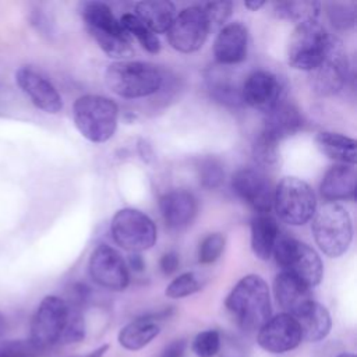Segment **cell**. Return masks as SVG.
Masks as SVG:
<instances>
[{
	"label": "cell",
	"mask_w": 357,
	"mask_h": 357,
	"mask_svg": "<svg viewBox=\"0 0 357 357\" xmlns=\"http://www.w3.org/2000/svg\"><path fill=\"white\" fill-rule=\"evenodd\" d=\"M110 233L114 243L130 252L149 250L158 237L153 220L134 208H123L114 213Z\"/></svg>",
	"instance_id": "9c48e42d"
},
{
	"label": "cell",
	"mask_w": 357,
	"mask_h": 357,
	"mask_svg": "<svg viewBox=\"0 0 357 357\" xmlns=\"http://www.w3.org/2000/svg\"><path fill=\"white\" fill-rule=\"evenodd\" d=\"M225 236L220 233L208 234L199 244L198 250V261L201 264H212L215 262L225 250Z\"/></svg>",
	"instance_id": "d590c367"
},
{
	"label": "cell",
	"mask_w": 357,
	"mask_h": 357,
	"mask_svg": "<svg viewBox=\"0 0 357 357\" xmlns=\"http://www.w3.org/2000/svg\"><path fill=\"white\" fill-rule=\"evenodd\" d=\"M138 149H139V153L142 156L144 160H149L152 158V151H151V146L145 142V141H139V145H138Z\"/></svg>",
	"instance_id": "7bdbcfd3"
},
{
	"label": "cell",
	"mask_w": 357,
	"mask_h": 357,
	"mask_svg": "<svg viewBox=\"0 0 357 357\" xmlns=\"http://www.w3.org/2000/svg\"><path fill=\"white\" fill-rule=\"evenodd\" d=\"M248 49V31L240 22L220 28L213 42V56L220 64H237L245 60Z\"/></svg>",
	"instance_id": "ac0fdd59"
},
{
	"label": "cell",
	"mask_w": 357,
	"mask_h": 357,
	"mask_svg": "<svg viewBox=\"0 0 357 357\" xmlns=\"http://www.w3.org/2000/svg\"><path fill=\"white\" fill-rule=\"evenodd\" d=\"M128 265L134 272H142L145 268V262L144 258L141 257L139 252H131L128 255Z\"/></svg>",
	"instance_id": "b9f144b4"
},
{
	"label": "cell",
	"mask_w": 357,
	"mask_h": 357,
	"mask_svg": "<svg viewBox=\"0 0 357 357\" xmlns=\"http://www.w3.org/2000/svg\"><path fill=\"white\" fill-rule=\"evenodd\" d=\"M244 6L251 10V11H257L259 10L262 6H265V1L264 0H251V1H245Z\"/></svg>",
	"instance_id": "f6af8a7d"
},
{
	"label": "cell",
	"mask_w": 357,
	"mask_h": 357,
	"mask_svg": "<svg viewBox=\"0 0 357 357\" xmlns=\"http://www.w3.org/2000/svg\"><path fill=\"white\" fill-rule=\"evenodd\" d=\"M272 254L282 271L291 273L310 289L321 283L324 265L317 251L308 244L294 237L279 234Z\"/></svg>",
	"instance_id": "8992f818"
},
{
	"label": "cell",
	"mask_w": 357,
	"mask_h": 357,
	"mask_svg": "<svg viewBox=\"0 0 357 357\" xmlns=\"http://www.w3.org/2000/svg\"><path fill=\"white\" fill-rule=\"evenodd\" d=\"M202 10L206 15V20L209 22V28L223 26V24L227 21V18L231 14L233 3L231 1H215V3H206L202 6Z\"/></svg>",
	"instance_id": "f35d334b"
},
{
	"label": "cell",
	"mask_w": 357,
	"mask_h": 357,
	"mask_svg": "<svg viewBox=\"0 0 357 357\" xmlns=\"http://www.w3.org/2000/svg\"><path fill=\"white\" fill-rule=\"evenodd\" d=\"M135 15L156 35L167 32L176 17V7L167 0H144L135 4Z\"/></svg>",
	"instance_id": "d4e9b609"
},
{
	"label": "cell",
	"mask_w": 357,
	"mask_h": 357,
	"mask_svg": "<svg viewBox=\"0 0 357 357\" xmlns=\"http://www.w3.org/2000/svg\"><path fill=\"white\" fill-rule=\"evenodd\" d=\"M240 92L244 103L264 113L284 100V85L282 79L265 70L252 71L245 78Z\"/></svg>",
	"instance_id": "9a60e30c"
},
{
	"label": "cell",
	"mask_w": 357,
	"mask_h": 357,
	"mask_svg": "<svg viewBox=\"0 0 357 357\" xmlns=\"http://www.w3.org/2000/svg\"><path fill=\"white\" fill-rule=\"evenodd\" d=\"M273 11L282 20L301 24L305 21H317L321 11V3L311 0L276 1L273 3Z\"/></svg>",
	"instance_id": "83f0119b"
},
{
	"label": "cell",
	"mask_w": 357,
	"mask_h": 357,
	"mask_svg": "<svg viewBox=\"0 0 357 357\" xmlns=\"http://www.w3.org/2000/svg\"><path fill=\"white\" fill-rule=\"evenodd\" d=\"M15 82L31 102L40 110L54 114L63 107V99L56 86L31 67H21L15 73Z\"/></svg>",
	"instance_id": "e0dca14e"
},
{
	"label": "cell",
	"mask_w": 357,
	"mask_h": 357,
	"mask_svg": "<svg viewBox=\"0 0 357 357\" xmlns=\"http://www.w3.org/2000/svg\"><path fill=\"white\" fill-rule=\"evenodd\" d=\"M70 315L68 303L59 296H46L39 303L29 325V339L46 350L60 343Z\"/></svg>",
	"instance_id": "30bf717a"
},
{
	"label": "cell",
	"mask_w": 357,
	"mask_h": 357,
	"mask_svg": "<svg viewBox=\"0 0 357 357\" xmlns=\"http://www.w3.org/2000/svg\"><path fill=\"white\" fill-rule=\"evenodd\" d=\"M231 188L257 213H269L273 202V191L264 172L255 167L238 169L231 177Z\"/></svg>",
	"instance_id": "2e32d148"
},
{
	"label": "cell",
	"mask_w": 357,
	"mask_h": 357,
	"mask_svg": "<svg viewBox=\"0 0 357 357\" xmlns=\"http://www.w3.org/2000/svg\"><path fill=\"white\" fill-rule=\"evenodd\" d=\"M326 15L336 29H350L356 22V8L350 3L331 1L325 4Z\"/></svg>",
	"instance_id": "f546056e"
},
{
	"label": "cell",
	"mask_w": 357,
	"mask_h": 357,
	"mask_svg": "<svg viewBox=\"0 0 357 357\" xmlns=\"http://www.w3.org/2000/svg\"><path fill=\"white\" fill-rule=\"evenodd\" d=\"M73 117L78 131L91 142L110 139L117 128L119 107L102 95L79 96L73 105Z\"/></svg>",
	"instance_id": "277c9868"
},
{
	"label": "cell",
	"mask_w": 357,
	"mask_h": 357,
	"mask_svg": "<svg viewBox=\"0 0 357 357\" xmlns=\"http://www.w3.org/2000/svg\"><path fill=\"white\" fill-rule=\"evenodd\" d=\"M105 81L113 93L127 99H137L158 92L162 86L163 75L152 63L121 60L107 67Z\"/></svg>",
	"instance_id": "3957f363"
},
{
	"label": "cell",
	"mask_w": 357,
	"mask_h": 357,
	"mask_svg": "<svg viewBox=\"0 0 357 357\" xmlns=\"http://www.w3.org/2000/svg\"><path fill=\"white\" fill-rule=\"evenodd\" d=\"M199 183L206 190L218 188L225 180V172L220 162L215 158H206L201 160L198 166Z\"/></svg>",
	"instance_id": "836d02e7"
},
{
	"label": "cell",
	"mask_w": 357,
	"mask_h": 357,
	"mask_svg": "<svg viewBox=\"0 0 357 357\" xmlns=\"http://www.w3.org/2000/svg\"><path fill=\"white\" fill-rule=\"evenodd\" d=\"M159 208L165 223L170 229H184L194 220L198 204L191 192L173 190L160 197Z\"/></svg>",
	"instance_id": "ffe728a7"
},
{
	"label": "cell",
	"mask_w": 357,
	"mask_h": 357,
	"mask_svg": "<svg viewBox=\"0 0 357 357\" xmlns=\"http://www.w3.org/2000/svg\"><path fill=\"white\" fill-rule=\"evenodd\" d=\"M303 124L304 119L297 106L287 100H282L265 113L262 131L279 142L280 139L298 132L303 128Z\"/></svg>",
	"instance_id": "44dd1931"
},
{
	"label": "cell",
	"mask_w": 357,
	"mask_h": 357,
	"mask_svg": "<svg viewBox=\"0 0 357 357\" xmlns=\"http://www.w3.org/2000/svg\"><path fill=\"white\" fill-rule=\"evenodd\" d=\"M43 349L28 339H8L0 342V357H40Z\"/></svg>",
	"instance_id": "4dcf8cb0"
},
{
	"label": "cell",
	"mask_w": 357,
	"mask_h": 357,
	"mask_svg": "<svg viewBox=\"0 0 357 357\" xmlns=\"http://www.w3.org/2000/svg\"><path fill=\"white\" fill-rule=\"evenodd\" d=\"M81 17L88 33L109 57L123 60L132 56L131 38L114 18L107 4L86 1L81 7Z\"/></svg>",
	"instance_id": "7a4b0ae2"
},
{
	"label": "cell",
	"mask_w": 357,
	"mask_h": 357,
	"mask_svg": "<svg viewBox=\"0 0 357 357\" xmlns=\"http://www.w3.org/2000/svg\"><path fill=\"white\" fill-rule=\"evenodd\" d=\"M199 289H201V282L198 276L194 272H185L178 275L176 279H173L167 284L165 294L169 298H183L197 293Z\"/></svg>",
	"instance_id": "1f68e13d"
},
{
	"label": "cell",
	"mask_w": 357,
	"mask_h": 357,
	"mask_svg": "<svg viewBox=\"0 0 357 357\" xmlns=\"http://www.w3.org/2000/svg\"><path fill=\"white\" fill-rule=\"evenodd\" d=\"M70 305V304H68ZM85 336V319L81 312V308L70 305V315L67 321V326L61 336L60 343L70 344L81 342Z\"/></svg>",
	"instance_id": "8d00e7d4"
},
{
	"label": "cell",
	"mask_w": 357,
	"mask_h": 357,
	"mask_svg": "<svg viewBox=\"0 0 357 357\" xmlns=\"http://www.w3.org/2000/svg\"><path fill=\"white\" fill-rule=\"evenodd\" d=\"M318 148L331 159L340 162L342 165L354 166L357 162L356 139L329 131H321L315 137Z\"/></svg>",
	"instance_id": "4316f807"
},
{
	"label": "cell",
	"mask_w": 357,
	"mask_h": 357,
	"mask_svg": "<svg viewBox=\"0 0 357 357\" xmlns=\"http://www.w3.org/2000/svg\"><path fill=\"white\" fill-rule=\"evenodd\" d=\"M107 350H109V344H102V346L96 347L95 350H92L91 353H88L85 356H81V357H103Z\"/></svg>",
	"instance_id": "ee69618b"
},
{
	"label": "cell",
	"mask_w": 357,
	"mask_h": 357,
	"mask_svg": "<svg viewBox=\"0 0 357 357\" xmlns=\"http://www.w3.org/2000/svg\"><path fill=\"white\" fill-rule=\"evenodd\" d=\"M280 234L278 222L269 213H257L251 220V248L261 261H268Z\"/></svg>",
	"instance_id": "cb8c5ba5"
},
{
	"label": "cell",
	"mask_w": 357,
	"mask_h": 357,
	"mask_svg": "<svg viewBox=\"0 0 357 357\" xmlns=\"http://www.w3.org/2000/svg\"><path fill=\"white\" fill-rule=\"evenodd\" d=\"M332 36L318 21H305L294 28L287 50L290 67L312 71L328 53Z\"/></svg>",
	"instance_id": "ba28073f"
},
{
	"label": "cell",
	"mask_w": 357,
	"mask_h": 357,
	"mask_svg": "<svg viewBox=\"0 0 357 357\" xmlns=\"http://www.w3.org/2000/svg\"><path fill=\"white\" fill-rule=\"evenodd\" d=\"M160 332L159 325L151 317H141L126 326H123L119 332L117 340L121 347L127 350H139L149 344Z\"/></svg>",
	"instance_id": "484cf974"
},
{
	"label": "cell",
	"mask_w": 357,
	"mask_h": 357,
	"mask_svg": "<svg viewBox=\"0 0 357 357\" xmlns=\"http://www.w3.org/2000/svg\"><path fill=\"white\" fill-rule=\"evenodd\" d=\"M120 25L128 35L137 38L139 45L149 53H158L160 50L159 38L135 15V14H124L120 18Z\"/></svg>",
	"instance_id": "f1b7e54d"
},
{
	"label": "cell",
	"mask_w": 357,
	"mask_h": 357,
	"mask_svg": "<svg viewBox=\"0 0 357 357\" xmlns=\"http://www.w3.org/2000/svg\"><path fill=\"white\" fill-rule=\"evenodd\" d=\"M279 218L290 226H303L317 211L315 192L308 183L297 177H283L273 191V202Z\"/></svg>",
	"instance_id": "52a82bcc"
},
{
	"label": "cell",
	"mask_w": 357,
	"mask_h": 357,
	"mask_svg": "<svg viewBox=\"0 0 357 357\" xmlns=\"http://www.w3.org/2000/svg\"><path fill=\"white\" fill-rule=\"evenodd\" d=\"M191 347L197 357H213L220 349V335L215 329L202 331L194 337Z\"/></svg>",
	"instance_id": "e575fe53"
},
{
	"label": "cell",
	"mask_w": 357,
	"mask_h": 357,
	"mask_svg": "<svg viewBox=\"0 0 357 357\" xmlns=\"http://www.w3.org/2000/svg\"><path fill=\"white\" fill-rule=\"evenodd\" d=\"M337 357H356V354H353V353H342Z\"/></svg>",
	"instance_id": "7dc6e473"
},
{
	"label": "cell",
	"mask_w": 357,
	"mask_h": 357,
	"mask_svg": "<svg viewBox=\"0 0 357 357\" xmlns=\"http://www.w3.org/2000/svg\"><path fill=\"white\" fill-rule=\"evenodd\" d=\"M311 73V86L321 96L337 93L349 77V60L340 40L331 39L326 56Z\"/></svg>",
	"instance_id": "7c38bea8"
},
{
	"label": "cell",
	"mask_w": 357,
	"mask_h": 357,
	"mask_svg": "<svg viewBox=\"0 0 357 357\" xmlns=\"http://www.w3.org/2000/svg\"><path fill=\"white\" fill-rule=\"evenodd\" d=\"M356 169L350 165L337 163L329 167L324 174L319 191L321 195L329 202L353 199L356 195Z\"/></svg>",
	"instance_id": "7402d4cb"
},
{
	"label": "cell",
	"mask_w": 357,
	"mask_h": 357,
	"mask_svg": "<svg viewBox=\"0 0 357 357\" xmlns=\"http://www.w3.org/2000/svg\"><path fill=\"white\" fill-rule=\"evenodd\" d=\"M6 331H7V321H6L4 315L0 312V337L6 333Z\"/></svg>",
	"instance_id": "bcb514c9"
},
{
	"label": "cell",
	"mask_w": 357,
	"mask_h": 357,
	"mask_svg": "<svg viewBox=\"0 0 357 357\" xmlns=\"http://www.w3.org/2000/svg\"><path fill=\"white\" fill-rule=\"evenodd\" d=\"M311 230L319 250L329 258L342 257L353 240L351 218L346 208L328 202L315 211Z\"/></svg>",
	"instance_id": "5b68a950"
},
{
	"label": "cell",
	"mask_w": 357,
	"mask_h": 357,
	"mask_svg": "<svg viewBox=\"0 0 357 357\" xmlns=\"http://www.w3.org/2000/svg\"><path fill=\"white\" fill-rule=\"evenodd\" d=\"M209 91L212 98L222 103V105H227V106H237L240 105L241 100V92L237 91L236 86H233L230 82L227 81H222V79H211V85H209Z\"/></svg>",
	"instance_id": "74e56055"
},
{
	"label": "cell",
	"mask_w": 357,
	"mask_h": 357,
	"mask_svg": "<svg viewBox=\"0 0 357 357\" xmlns=\"http://www.w3.org/2000/svg\"><path fill=\"white\" fill-rule=\"evenodd\" d=\"M303 340L300 326L294 317L278 314L271 317L259 329L257 342L268 353L282 354L296 349Z\"/></svg>",
	"instance_id": "5bb4252c"
},
{
	"label": "cell",
	"mask_w": 357,
	"mask_h": 357,
	"mask_svg": "<svg viewBox=\"0 0 357 357\" xmlns=\"http://www.w3.org/2000/svg\"><path fill=\"white\" fill-rule=\"evenodd\" d=\"M273 293L284 314L296 317L314 298L311 289L286 271H280L273 280Z\"/></svg>",
	"instance_id": "d6986e66"
},
{
	"label": "cell",
	"mask_w": 357,
	"mask_h": 357,
	"mask_svg": "<svg viewBox=\"0 0 357 357\" xmlns=\"http://www.w3.org/2000/svg\"><path fill=\"white\" fill-rule=\"evenodd\" d=\"M185 347H187L185 340H183V339L174 340V342H172V343L165 349L162 357H183V356H184V351H185Z\"/></svg>",
	"instance_id": "60d3db41"
},
{
	"label": "cell",
	"mask_w": 357,
	"mask_h": 357,
	"mask_svg": "<svg viewBox=\"0 0 357 357\" xmlns=\"http://www.w3.org/2000/svg\"><path fill=\"white\" fill-rule=\"evenodd\" d=\"M209 31L202 6H190L176 14L167 29V39L174 50L192 53L204 46Z\"/></svg>",
	"instance_id": "8fae6325"
},
{
	"label": "cell",
	"mask_w": 357,
	"mask_h": 357,
	"mask_svg": "<svg viewBox=\"0 0 357 357\" xmlns=\"http://www.w3.org/2000/svg\"><path fill=\"white\" fill-rule=\"evenodd\" d=\"M301 336L307 342H319L326 337L332 328L329 311L315 300L304 307L296 317Z\"/></svg>",
	"instance_id": "603a6c76"
},
{
	"label": "cell",
	"mask_w": 357,
	"mask_h": 357,
	"mask_svg": "<svg viewBox=\"0 0 357 357\" xmlns=\"http://www.w3.org/2000/svg\"><path fill=\"white\" fill-rule=\"evenodd\" d=\"M252 155L264 166L273 165L278 160V141L261 131L252 144Z\"/></svg>",
	"instance_id": "d6a6232c"
},
{
	"label": "cell",
	"mask_w": 357,
	"mask_h": 357,
	"mask_svg": "<svg viewBox=\"0 0 357 357\" xmlns=\"http://www.w3.org/2000/svg\"><path fill=\"white\" fill-rule=\"evenodd\" d=\"M88 271L92 280L107 290L121 291L130 282L128 269L123 257L106 244H100L92 251Z\"/></svg>",
	"instance_id": "4fadbf2b"
},
{
	"label": "cell",
	"mask_w": 357,
	"mask_h": 357,
	"mask_svg": "<svg viewBox=\"0 0 357 357\" xmlns=\"http://www.w3.org/2000/svg\"><path fill=\"white\" fill-rule=\"evenodd\" d=\"M225 305L241 329H259L272 312L266 282L254 273L241 278L227 294Z\"/></svg>",
	"instance_id": "6da1fadb"
},
{
	"label": "cell",
	"mask_w": 357,
	"mask_h": 357,
	"mask_svg": "<svg viewBox=\"0 0 357 357\" xmlns=\"http://www.w3.org/2000/svg\"><path fill=\"white\" fill-rule=\"evenodd\" d=\"M178 265H180V259H178V254L176 251H167L160 257L159 266L165 275L174 273L177 271Z\"/></svg>",
	"instance_id": "ab89813d"
}]
</instances>
